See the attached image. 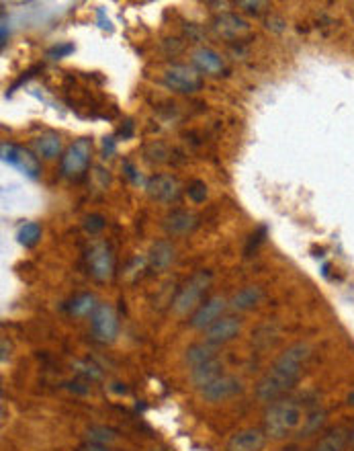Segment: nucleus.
Here are the masks:
<instances>
[{
	"label": "nucleus",
	"mask_w": 354,
	"mask_h": 451,
	"mask_svg": "<svg viewBox=\"0 0 354 451\" xmlns=\"http://www.w3.org/2000/svg\"><path fill=\"white\" fill-rule=\"evenodd\" d=\"M312 357V347L307 342H295L287 347L283 353L275 359L271 370L258 379L256 383V398L260 402H277L287 394L303 374L307 361Z\"/></svg>",
	"instance_id": "1"
},
{
	"label": "nucleus",
	"mask_w": 354,
	"mask_h": 451,
	"mask_svg": "<svg viewBox=\"0 0 354 451\" xmlns=\"http://www.w3.org/2000/svg\"><path fill=\"white\" fill-rule=\"evenodd\" d=\"M305 420L303 406L295 400H277L271 402L264 413V433L271 439H284L291 433L299 431Z\"/></svg>",
	"instance_id": "2"
},
{
	"label": "nucleus",
	"mask_w": 354,
	"mask_h": 451,
	"mask_svg": "<svg viewBox=\"0 0 354 451\" xmlns=\"http://www.w3.org/2000/svg\"><path fill=\"white\" fill-rule=\"evenodd\" d=\"M211 271H197L182 287H180V292H178V296L172 301V308H175V312L177 314H188L191 310L195 312L199 306H201V298H203V294L209 290V285H211Z\"/></svg>",
	"instance_id": "3"
},
{
	"label": "nucleus",
	"mask_w": 354,
	"mask_h": 451,
	"mask_svg": "<svg viewBox=\"0 0 354 451\" xmlns=\"http://www.w3.org/2000/svg\"><path fill=\"white\" fill-rule=\"evenodd\" d=\"M90 158H92V142L88 138H80L64 152V156L60 160V171L64 177L76 179L88 168Z\"/></svg>",
	"instance_id": "4"
},
{
	"label": "nucleus",
	"mask_w": 354,
	"mask_h": 451,
	"mask_svg": "<svg viewBox=\"0 0 354 451\" xmlns=\"http://www.w3.org/2000/svg\"><path fill=\"white\" fill-rule=\"evenodd\" d=\"M90 335L101 342H113L119 335V316L111 303H99L90 314Z\"/></svg>",
	"instance_id": "5"
},
{
	"label": "nucleus",
	"mask_w": 354,
	"mask_h": 451,
	"mask_svg": "<svg viewBox=\"0 0 354 451\" xmlns=\"http://www.w3.org/2000/svg\"><path fill=\"white\" fill-rule=\"evenodd\" d=\"M164 84L175 90V93H182V95H188V93H197L201 86H203V80L201 74L193 68V66H186V64H172L164 70L162 76Z\"/></svg>",
	"instance_id": "6"
},
{
	"label": "nucleus",
	"mask_w": 354,
	"mask_h": 451,
	"mask_svg": "<svg viewBox=\"0 0 354 451\" xmlns=\"http://www.w3.org/2000/svg\"><path fill=\"white\" fill-rule=\"evenodd\" d=\"M244 392V386L238 377L234 376H219L217 379H213L211 383H207L205 388H201V396L205 402H223L230 400L238 394Z\"/></svg>",
	"instance_id": "7"
},
{
	"label": "nucleus",
	"mask_w": 354,
	"mask_h": 451,
	"mask_svg": "<svg viewBox=\"0 0 354 451\" xmlns=\"http://www.w3.org/2000/svg\"><path fill=\"white\" fill-rule=\"evenodd\" d=\"M88 271L97 281H108L115 271V257L106 242H97L88 251Z\"/></svg>",
	"instance_id": "8"
},
{
	"label": "nucleus",
	"mask_w": 354,
	"mask_h": 451,
	"mask_svg": "<svg viewBox=\"0 0 354 451\" xmlns=\"http://www.w3.org/2000/svg\"><path fill=\"white\" fill-rule=\"evenodd\" d=\"M227 306H230V301L225 300V298H221V296L209 298V300L205 301V303H201L193 312V316H191V329H195V331H207L213 322H217L223 316V312H225Z\"/></svg>",
	"instance_id": "9"
},
{
	"label": "nucleus",
	"mask_w": 354,
	"mask_h": 451,
	"mask_svg": "<svg viewBox=\"0 0 354 451\" xmlns=\"http://www.w3.org/2000/svg\"><path fill=\"white\" fill-rule=\"evenodd\" d=\"M0 152H2V162L4 164H10L15 168H19L21 173H25L29 179H37L39 175V164H37L35 156H31L27 150L15 146V144H2L0 146Z\"/></svg>",
	"instance_id": "10"
},
{
	"label": "nucleus",
	"mask_w": 354,
	"mask_h": 451,
	"mask_svg": "<svg viewBox=\"0 0 354 451\" xmlns=\"http://www.w3.org/2000/svg\"><path fill=\"white\" fill-rule=\"evenodd\" d=\"M242 333V322L236 316H221L217 322H213L211 326L205 331V342H209L213 347L225 345L230 340L238 337Z\"/></svg>",
	"instance_id": "11"
},
{
	"label": "nucleus",
	"mask_w": 354,
	"mask_h": 451,
	"mask_svg": "<svg viewBox=\"0 0 354 451\" xmlns=\"http://www.w3.org/2000/svg\"><path fill=\"white\" fill-rule=\"evenodd\" d=\"M145 191L152 199L160 203H172L180 197V183L170 175H154L147 179Z\"/></svg>",
	"instance_id": "12"
},
{
	"label": "nucleus",
	"mask_w": 354,
	"mask_h": 451,
	"mask_svg": "<svg viewBox=\"0 0 354 451\" xmlns=\"http://www.w3.org/2000/svg\"><path fill=\"white\" fill-rule=\"evenodd\" d=\"M213 31L223 39H238L250 31V23L234 13H221L213 19Z\"/></svg>",
	"instance_id": "13"
},
{
	"label": "nucleus",
	"mask_w": 354,
	"mask_h": 451,
	"mask_svg": "<svg viewBox=\"0 0 354 451\" xmlns=\"http://www.w3.org/2000/svg\"><path fill=\"white\" fill-rule=\"evenodd\" d=\"M191 58H193V68L199 74L217 76L225 70V62L221 54H217L211 47H197Z\"/></svg>",
	"instance_id": "14"
},
{
	"label": "nucleus",
	"mask_w": 354,
	"mask_h": 451,
	"mask_svg": "<svg viewBox=\"0 0 354 451\" xmlns=\"http://www.w3.org/2000/svg\"><path fill=\"white\" fill-rule=\"evenodd\" d=\"M199 226V218L193 214V212H186V209H175L170 212L164 222L162 228L168 236H186L191 234L195 228Z\"/></svg>",
	"instance_id": "15"
},
{
	"label": "nucleus",
	"mask_w": 354,
	"mask_h": 451,
	"mask_svg": "<svg viewBox=\"0 0 354 451\" xmlns=\"http://www.w3.org/2000/svg\"><path fill=\"white\" fill-rule=\"evenodd\" d=\"M266 445V433L260 429H244L230 437L227 451H262Z\"/></svg>",
	"instance_id": "16"
},
{
	"label": "nucleus",
	"mask_w": 354,
	"mask_h": 451,
	"mask_svg": "<svg viewBox=\"0 0 354 451\" xmlns=\"http://www.w3.org/2000/svg\"><path fill=\"white\" fill-rule=\"evenodd\" d=\"M175 257H177V251H175L172 242L170 240H158V242L152 244L147 261H150V267L156 273H162V271H166L170 264L175 263Z\"/></svg>",
	"instance_id": "17"
},
{
	"label": "nucleus",
	"mask_w": 354,
	"mask_h": 451,
	"mask_svg": "<svg viewBox=\"0 0 354 451\" xmlns=\"http://www.w3.org/2000/svg\"><path fill=\"white\" fill-rule=\"evenodd\" d=\"M262 300H264V292L260 285H246L232 296L230 308L236 312H248V310H254Z\"/></svg>",
	"instance_id": "18"
},
{
	"label": "nucleus",
	"mask_w": 354,
	"mask_h": 451,
	"mask_svg": "<svg viewBox=\"0 0 354 451\" xmlns=\"http://www.w3.org/2000/svg\"><path fill=\"white\" fill-rule=\"evenodd\" d=\"M33 150L43 160H54L62 154V138L54 132L41 134L39 138L33 140Z\"/></svg>",
	"instance_id": "19"
},
{
	"label": "nucleus",
	"mask_w": 354,
	"mask_h": 451,
	"mask_svg": "<svg viewBox=\"0 0 354 451\" xmlns=\"http://www.w3.org/2000/svg\"><path fill=\"white\" fill-rule=\"evenodd\" d=\"M348 443H351V433L342 427H336V429H330L319 439L314 451H344Z\"/></svg>",
	"instance_id": "20"
},
{
	"label": "nucleus",
	"mask_w": 354,
	"mask_h": 451,
	"mask_svg": "<svg viewBox=\"0 0 354 451\" xmlns=\"http://www.w3.org/2000/svg\"><path fill=\"white\" fill-rule=\"evenodd\" d=\"M221 370H223V365H221V361L215 357V359L207 361V363H201V365L193 367V370H191V381L201 390V388H205L207 383H211L213 379L223 376Z\"/></svg>",
	"instance_id": "21"
},
{
	"label": "nucleus",
	"mask_w": 354,
	"mask_h": 451,
	"mask_svg": "<svg viewBox=\"0 0 354 451\" xmlns=\"http://www.w3.org/2000/svg\"><path fill=\"white\" fill-rule=\"evenodd\" d=\"M215 357H217V355H215V347H213V345H209V342H195V345H191V347L186 349V353H184V363L188 365V370H193V367H197V365H201V363L211 361Z\"/></svg>",
	"instance_id": "22"
},
{
	"label": "nucleus",
	"mask_w": 354,
	"mask_h": 451,
	"mask_svg": "<svg viewBox=\"0 0 354 451\" xmlns=\"http://www.w3.org/2000/svg\"><path fill=\"white\" fill-rule=\"evenodd\" d=\"M97 306H99V301L92 294H80L72 300V303L68 306V312L76 318H82V316H90L97 310Z\"/></svg>",
	"instance_id": "23"
},
{
	"label": "nucleus",
	"mask_w": 354,
	"mask_h": 451,
	"mask_svg": "<svg viewBox=\"0 0 354 451\" xmlns=\"http://www.w3.org/2000/svg\"><path fill=\"white\" fill-rule=\"evenodd\" d=\"M17 240L25 248H33L37 242L41 240V226L37 222H25L17 230Z\"/></svg>",
	"instance_id": "24"
},
{
	"label": "nucleus",
	"mask_w": 354,
	"mask_h": 451,
	"mask_svg": "<svg viewBox=\"0 0 354 451\" xmlns=\"http://www.w3.org/2000/svg\"><path fill=\"white\" fill-rule=\"evenodd\" d=\"M323 425H325V413L316 409L314 413L305 414V420H303V425L299 429V437H312V435H316V433L321 431Z\"/></svg>",
	"instance_id": "25"
},
{
	"label": "nucleus",
	"mask_w": 354,
	"mask_h": 451,
	"mask_svg": "<svg viewBox=\"0 0 354 451\" xmlns=\"http://www.w3.org/2000/svg\"><path fill=\"white\" fill-rule=\"evenodd\" d=\"M88 441L95 445H111L113 441H117V433L108 427H90Z\"/></svg>",
	"instance_id": "26"
},
{
	"label": "nucleus",
	"mask_w": 354,
	"mask_h": 451,
	"mask_svg": "<svg viewBox=\"0 0 354 451\" xmlns=\"http://www.w3.org/2000/svg\"><path fill=\"white\" fill-rule=\"evenodd\" d=\"M186 193H188L193 203H203L207 199V185L203 181H193L186 189Z\"/></svg>",
	"instance_id": "27"
},
{
	"label": "nucleus",
	"mask_w": 354,
	"mask_h": 451,
	"mask_svg": "<svg viewBox=\"0 0 354 451\" xmlns=\"http://www.w3.org/2000/svg\"><path fill=\"white\" fill-rule=\"evenodd\" d=\"M105 218H103L101 214H90V216L84 218V230H86L88 234H99V232L105 230Z\"/></svg>",
	"instance_id": "28"
},
{
	"label": "nucleus",
	"mask_w": 354,
	"mask_h": 451,
	"mask_svg": "<svg viewBox=\"0 0 354 451\" xmlns=\"http://www.w3.org/2000/svg\"><path fill=\"white\" fill-rule=\"evenodd\" d=\"M72 52H74V45H72V43H58V45H54V47L47 52V56L54 58V60H60V58L70 56Z\"/></svg>",
	"instance_id": "29"
},
{
	"label": "nucleus",
	"mask_w": 354,
	"mask_h": 451,
	"mask_svg": "<svg viewBox=\"0 0 354 451\" xmlns=\"http://www.w3.org/2000/svg\"><path fill=\"white\" fill-rule=\"evenodd\" d=\"M264 25H266V29H271V31H275V33H281L287 29V21H284L283 17H279V15H271L266 21H264Z\"/></svg>",
	"instance_id": "30"
},
{
	"label": "nucleus",
	"mask_w": 354,
	"mask_h": 451,
	"mask_svg": "<svg viewBox=\"0 0 354 451\" xmlns=\"http://www.w3.org/2000/svg\"><path fill=\"white\" fill-rule=\"evenodd\" d=\"M238 6H242V8H246L248 13H260L264 6H268V2H260V0H256V2H248V0H240L238 2Z\"/></svg>",
	"instance_id": "31"
},
{
	"label": "nucleus",
	"mask_w": 354,
	"mask_h": 451,
	"mask_svg": "<svg viewBox=\"0 0 354 451\" xmlns=\"http://www.w3.org/2000/svg\"><path fill=\"white\" fill-rule=\"evenodd\" d=\"M103 152H105V158H106V156H111V154L115 152V142H113V138H105V144H103Z\"/></svg>",
	"instance_id": "32"
},
{
	"label": "nucleus",
	"mask_w": 354,
	"mask_h": 451,
	"mask_svg": "<svg viewBox=\"0 0 354 451\" xmlns=\"http://www.w3.org/2000/svg\"><path fill=\"white\" fill-rule=\"evenodd\" d=\"M84 451H108L106 450V445H95V443H88Z\"/></svg>",
	"instance_id": "33"
},
{
	"label": "nucleus",
	"mask_w": 354,
	"mask_h": 451,
	"mask_svg": "<svg viewBox=\"0 0 354 451\" xmlns=\"http://www.w3.org/2000/svg\"><path fill=\"white\" fill-rule=\"evenodd\" d=\"M6 25H8V23H6V17L2 15V47L6 45Z\"/></svg>",
	"instance_id": "34"
},
{
	"label": "nucleus",
	"mask_w": 354,
	"mask_h": 451,
	"mask_svg": "<svg viewBox=\"0 0 354 451\" xmlns=\"http://www.w3.org/2000/svg\"><path fill=\"white\" fill-rule=\"evenodd\" d=\"M346 402H348V406H353L354 409V390L353 392H348V396H346Z\"/></svg>",
	"instance_id": "35"
},
{
	"label": "nucleus",
	"mask_w": 354,
	"mask_h": 451,
	"mask_svg": "<svg viewBox=\"0 0 354 451\" xmlns=\"http://www.w3.org/2000/svg\"><path fill=\"white\" fill-rule=\"evenodd\" d=\"M6 361V340H2V363Z\"/></svg>",
	"instance_id": "36"
},
{
	"label": "nucleus",
	"mask_w": 354,
	"mask_h": 451,
	"mask_svg": "<svg viewBox=\"0 0 354 451\" xmlns=\"http://www.w3.org/2000/svg\"><path fill=\"white\" fill-rule=\"evenodd\" d=\"M351 443H353V445H354V431H353V433H351Z\"/></svg>",
	"instance_id": "37"
},
{
	"label": "nucleus",
	"mask_w": 354,
	"mask_h": 451,
	"mask_svg": "<svg viewBox=\"0 0 354 451\" xmlns=\"http://www.w3.org/2000/svg\"><path fill=\"white\" fill-rule=\"evenodd\" d=\"M289 451H293V450H289Z\"/></svg>",
	"instance_id": "38"
}]
</instances>
